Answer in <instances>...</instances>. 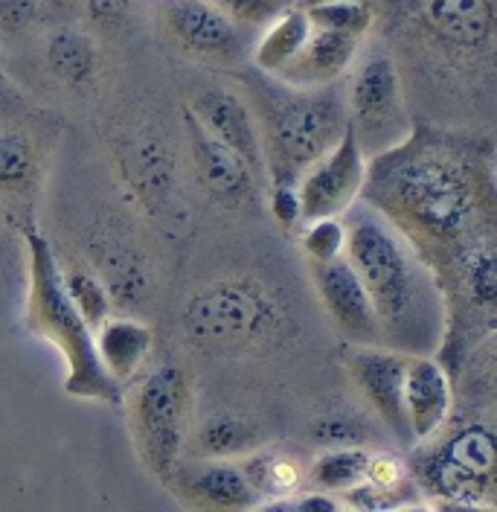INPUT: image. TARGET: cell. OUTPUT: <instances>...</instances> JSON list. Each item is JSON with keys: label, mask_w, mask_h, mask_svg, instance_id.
Wrapping results in <instances>:
<instances>
[{"label": "cell", "mask_w": 497, "mask_h": 512, "mask_svg": "<svg viewBox=\"0 0 497 512\" xmlns=\"http://www.w3.org/2000/svg\"><path fill=\"white\" fill-rule=\"evenodd\" d=\"M38 18V0H0V38H18Z\"/></svg>", "instance_id": "cell-31"}, {"label": "cell", "mask_w": 497, "mask_h": 512, "mask_svg": "<svg viewBox=\"0 0 497 512\" xmlns=\"http://www.w3.org/2000/svg\"><path fill=\"white\" fill-rule=\"evenodd\" d=\"M364 181H367V155L361 152L355 131L346 123L341 140L323 158L314 160L297 181L303 222L343 216L361 198Z\"/></svg>", "instance_id": "cell-11"}, {"label": "cell", "mask_w": 497, "mask_h": 512, "mask_svg": "<svg viewBox=\"0 0 497 512\" xmlns=\"http://www.w3.org/2000/svg\"><path fill=\"white\" fill-rule=\"evenodd\" d=\"M311 280L326 315L349 344H381V326L373 300L346 256H335L329 262H311Z\"/></svg>", "instance_id": "cell-12"}, {"label": "cell", "mask_w": 497, "mask_h": 512, "mask_svg": "<svg viewBox=\"0 0 497 512\" xmlns=\"http://www.w3.org/2000/svg\"><path fill=\"white\" fill-rule=\"evenodd\" d=\"M123 163L128 181L134 184V190L140 192L146 201L169 190L172 166H169V155L163 152L160 140L140 137V140L128 143V146H125Z\"/></svg>", "instance_id": "cell-27"}, {"label": "cell", "mask_w": 497, "mask_h": 512, "mask_svg": "<svg viewBox=\"0 0 497 512\" xmlns=\"http://www.w3.org/2000/svg\"><path fill=\"white\" fill-rule=\"evenodd\" d=\"M259 76L245 82V91L259 131L262 172L271 187H297L311 163L341 140L349 123L346 102L335 85L294 88L268 73Z\"/></svg>", "instance_id": "cell-3"}, {"label": "cell", "mask_w": 497, "mask_h": 512, "mask_svg": "<svg viewBox=\"0 0 497 512\" xmlns=\"http://www.w3.org/2000/svg\"><path fill=\"white\" fill-rule=\"evenodd\" d=\"M268 207H271V216H274L282 227H294V224L303 222V216H300V195H297V187H271Z\"/></svg>", "instance_id": "cell-33"}, {"label": "cell", "mask_w": 497, "mask_h": 512, "mask_svg": "<svg viewBox=\"0 0 497 512\" xmlns=\"http://www.w3.org/2000/svg\"><path fill=\"white\" fill-rule=\"evenodd\" d=\"M404 422L410 443L422 446L436 437L454 411V384L451 373L434 355H407L402 384Z\"/></svg>", "instance_id": "cell-15"}, {"label": "cell", "mask_w": 497, "mask_h": 512, "mask_svg": "<svg viewBox=\"0 0 497 512\" xmlns=\"http://www.w3.org/2000/svg\"><path fill=\"white\" fill-rule=\"evenodd\" d=\"M160 21L184 56L210 67H239L253 47L250 30L233 24L207 0H166Z\"/></svg>", "instance_id": "cell-9"}, {"label": "cell", "mask_w": 497, "mask_h": 512, "mask_svg": "<svg viewBox=\"0 0 497 512\" xmlns=\"http://www.w3.org/2000/svg\"><path fill=\"white\" fill-rule=\"evenodd\" d=\"M361 422H355L352 416H332V419H320L317 437L335 446H358L361 437Z\"/></svg>", "instance_id": "cell-32"}, {"label": "cell", "mask_w": 497, "mask_h": 512, "mask_svg": "<svg viewBox=\"0 0 497 512\" xmlns=\"http://www.w3.org/2000/svg\"><path fill=\"white\" fill-rule=\"evenodd\" d=\"M184 126H187L189 149L201 187L224 207L253 210L259 204V172L239 152H233L213 134H207L187 111H184Z\"/></svg>", "instance_id": "cell-13"}, {"label": "cell", "mask_w": 497, "mask_h": 512, "mask_svg": "<svg viewBox=\"0 0 497 512\" xmlns=\"http://www.w3.org/2000/svg\"><path fill=\"white\" fill-rule=\"evenodd\" d=\"M172 483L198 510H253L259 507V492L248 475L233 460H207L195 472H175Z\"/></svg>", "instance_id": "cell-18"}, {"label": "cell", "mask_w": 497, "mask_h": 512, "mask_svg": "<svg viewBox=\"0 0 497 512\" xmlns=\"http://www.w3.org/2000/svg\"><path fill=\"white\" fill-rule=\"evenodd\" d=\"M407 355L410 352L393 350V347H384V344H370V347L352 344V350L346 355V370H349L352 382L358 387V393L373 408V414L402 443H410V431H407L402 408V384Z\"/></svg>", "instance_id": "cell-14"}, {"label": "cell", "mask_w": 497, "mask_h": 512, "mask_svg": "<svg viewBox=\"0 0 497 512\" xmlns=\"http://www.w3.org/2000/svg\"><path fill=\"white\" fill-rule=\"evenodd\" d=\"M303 9L309 15L311 27L349 32V35H358V38H364L375 21L370 0H323V3L303 6Z\"/></svg>", "instance_id": "cell-28"}, {"label": "cell", "mask_w": 497, "mask_h": 512, "mask_svg": "<svg viewBox=\"0 0 497 512\" xmlns=\"http://www.w3.org/2000/svg\"><path fill=\"white\" fill-rule=\"evenodd\" d=\"M91 256H94L96 274L108 286L114 303H134L146 291V268L143 259L131 254L123 242H111L105 233L91 239Z\"/></svg>", "instance_id": "cell-22"}, {"label": "cell", "mask_w": 497, "mask_h": 512, "mask_svg": "<svg viewBox=\"0 0 497 512\" xmlns=\"http://www.w3.org/2000/svg\"><path fill=\"white\" fill-rule=\"evenodd\" d=\"M343 224V256L373 300L381 344L410 355H434L445 332V306L431 268L361 198L346 210Z\"/></svg>", "instance_id": "cell-2"}, {"label": "cell", "mask_w": 497, "mask_h": 512, "mask_svg": "<svg viewBox=\"0 0 497 512\" xmlns=\"http://www.w3.org/2000/svg\"><path fill=\"white\" fill-rule=\"evenodd\" d=\"M192 387L178 364H160L128 390L125 411L143 466L157 480L169 483L178 472V457L187 443Z\"/></svg>", "instance_id": "cell-7"}, {"label": "cell", "mask_w": 497, "mask_h": 512, "mask_svg": "<svg viewBox=\"0 0 497 512\" xmlns=\"http://www.w3.org/2000/svg\"><path fill=\"white\" fill-rule=\"evenodd\" d=\"M361 201L402 233L436 277L468 248L497 239L492 143L413 126L402 143L367 160Z\"/></svg>", "instance_id": "cell-1"}, {"label": "cell", "mask_w": 497, "mask_h": 512, "mask_svg": "<svg viewBox=\"0 0 497 512\" xmlns=\"http://www.w3.org/2000/svg\"><path fill=\"white\" fill-rule=\"evenodd\" d=\"M21 233L27 245V274H30L27 323L38 338L50 341L62 352L64 367H67L64 390L76 399L120 405L123 387L105 373L96 355L94 329L85 323L76 303L64 291L53 245L41 236L35 224H24Z\"/></svg>", "instance_id": "cell-4"}, {"label": "cell", "mask_w": 497, "mask_h": 512, "mask_svg": "<svg viewBox=\"0 0 497 512\" xmlns=\"http://www.w3.org/2000/svg\"><path fill=\"white\" fill-rule=\"evenodd\" d=\"M184 111L207 134H213L224 146L239 152L256 172H262V146H259L256 120L250 114L248 102L236 91H227L218 85L192 88L187 94Z\"/></svg>", "instance_id": "cell-16"}, {"label": "cell", "mask_w": 497, "mask_h": 512, "mask_svg": "<svg viewBox=\"0 0 497 512\" xmlns=\"http://www.w3.org/2000/svg\"><path fill=\"white\" fill-rule=\"evenodd\" d=\"M413 457V478L448 510H489L495 498L497 451L489 419L463 422L436 446L422 443Z\"/></svg>", "instance_id": "cell-6"}, {"label": "cell", "mask_w": 497, "mask_h": 512, "mask_svg": "<svg viewBox=\"0 0 497 512\" xmlns=\"http://www.w3.org/2000/svg\"><path fill=\"white\" fill-rule=\"evenodd\" d=\"M256 448H262L259 428L236 414L207 416L192 434V451L201 460H236Z\"/></svg>", "instance_id": "cell-23"}, {"label": "cell", "mask_w": 497, "mask_h": 512, "mask_svg": "<svg viewBox=\"0 0 497 512\" xmlns=\"http://www.w3.org/2000/svg\"><path fill=\"white\" fill-rule=\"evenodd\" d=\"M44 172V146L30 128L0 126V195L27 198L38 190Z\"/></svg>", "instance_id": "cell-20"}, {"label": "cell", "mask_w": 497, "mask_h": 512, "mask_svg": "<svg viewBox=\"0 0 497 512\" xmlns=\"http://www.w3.org/2000/svg\"><path fill=\"white\" fill-rule=\"evenodd\" d=\"M300 245L309 256V262H329L335 256H343L346 248V224L341 216H326V219H311L300 236Z\"/></svg>", "instance_id": "cell-29"}, {"label": "cell", "mask_w": 497, "mask_h": 512, "mask_svg": "<svg viewBox=\"0 0 497 512\" xmlns=\"http://www.w3.org/2000/svg\"><path fill=\"white\" fill-rule=\"evenodd\" d=\"M419 27L448 62H492L495 9L492 0H416Z\"/></svg>", "instance_id": "cell-10"}, {"label": "cell", "mask_w": 497, "mask_h": 512, "mask_svg": "<svg viewBox=\"0 0 497 512\" xmlns=\"http://www.w3.org/2000/svg\"><path fill=\"white\" fill-rule=\"evenodd\" d=\"M207 3H213L221 15H227L233 24L250 32L265 27L282 9L280 0H207Z\"/></svg>", "instance_id": "cell-30"}, {"label": "cell", "mask_w": 497, "mask_h": 512, "mask_svg": "<svg viewBox=\"0 0 497 512\" xmlns=\"http://www.w3.org/2000/svg\"><path fill=\"white\" fill-rule=\"evenodd\" d=\"M361 56V53H358ZM352 79L346 88V120L355 131V140L367 160L378 152L393 149L410 134V117H407V99L399 64L381 47L355 59Z\"/></svg>", "instance_id": "cell-8"}, {"label": "cell", "mask_w": 497, "mask_h": 512, "mask_svg": "<svg viewBox=\"0 0 497 512\" xmlns=\"http://www.w3.org/2000/svg\"><path fill=\"white\" fill-rule=\"evenodd\" d=\"M370 448L364 446H332L326 448L314 463H311V486L332 492V495H346L355 486L367 480V466H370Z\"/></svg>", "instance_id": "cell-26"}, {"label": "cell", "mask_w": 497, "mask_h": 512, "mask_svg": "<svg viewBox=\"0 0 497 512\" xmlns=\"http://www.w3.org/2000/svg\"><path fill=\"white\" fill-rule=\"evenodd\" d=\"M152 341H155L152 329L134 318H111L108 315L94 329L96 355H99L105 373L120 387L140 376L143 364L149 361Z\"/></svg>", "instance_id": "cell-19"}, {"label": "cell", "mask_w": 497, "mask_h": 512, "mask_svg": "<svg viewBox=\"0 0 497 512\" xmlns=\"http://www.w3.org/2000/svg\"><path fill=\"white\" fill-rule=\"evenodd\" d=\"M59 274H62L64 291L70 294V300L76 303L79 315L85 318V323L96 329L102 320L111 315V294H108V286L102 283V277L96 274L94 265L82 262L79 256H59Z\"/></svg>", "instance_id": "cell-25"}, {"label": "cell", "mask_w": 497, "mask_h": 512, "mask_svg": "<svg viewBox=\"0 0 497 512\" xmlns=\"http://www.w3.org/2000/svg\"><path fill=\"white\" fill-rule=\"evenodd\" d=\"M181 326L195 350L242 355L271 344L285 326V312L262 283L224 277L192 291L181 312Z\"/></svg>", "instance_id": "cell-5"}, {"label": "cell", "mask_w": 497, "mask_h": 512, "mask_svg": "<svg viewBox=\"0 0 497 512\" xmlns=\"http://www.w3.org/2000/svg\"><path fill=\"white\" fill-rule=\"evenodd\" d=\"M311 3H323V0H300V6H311Z\"/></svg>", "instance_id": "cell-35"}, {"label": "cell", "mask_w": 497, "mask_h": 512, "mask_svg": "<svg viewBox=\"0 0 497 512\" xmlns=\"http://www.w3.org/2000/svg\"><path fill=\"white\" fill-rule=\"evenodd\" d=\"M47 67L50 73L73 91L88 88L96 79L99 70V56H96L94 41L85 32L59 30L50 35L47 41Z\"/></svg>", "instance_id": "cell-24"}, {"label": "cell", "mask_w": 497, "mask_h": 512, "mask_svg": "<svg viewBox=\"0 0 497 512\" xmlns=\"http://www.w3.org/2000/svg\"><path fill=\"white\" fill-rule=\"evenodd\" d=\"M364 38L349 32L320 30L311 27L306 44L297 50V56L282 67L274 79L294 88H323L335 85L352 70V64L361 53Z\"/></svg>", "instance_id": "cell-17"}, {"label": "cell", "mask_w": 497, "mask_h": 512, "mask_svg": "<svg viewBox=\"0 0 497 512\" xmlns=\"http://www.w3.org/2000/svg\"><path fill=\"white\" fill-rule=\"evenodd\" d=\"M311 32V21L303 6H288L280 9L265 27L262 35L250 47V59L259 73L277 76L285 64L297 56V50L306 44Z\"/></svg>", "instance_id": "cell-21"}, {"label": "cell", "mask_w": 497, "mask_h": 512, "mask_svg": "<svg viewBox=\"0 0 497 512\" xmlns=\"http://www.w3.org/2000/svg\"><path fill=\"white\" fill-rule=\"evenodd\" d=\"M134 0H85L88 18L99 24V27H117L128 15Z\"/></svg>", "instance_id": "cell-34"}]
</instances>
